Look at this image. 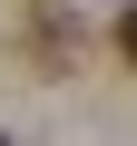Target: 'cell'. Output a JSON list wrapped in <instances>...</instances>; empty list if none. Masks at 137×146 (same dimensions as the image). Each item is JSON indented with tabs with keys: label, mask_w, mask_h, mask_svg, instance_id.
Here are the masks:
<instances>
[{
	"label": "cell",
	"mask_w": 137,
	"mask_h": 146,
	"mask_svg": "<svg viewBox=\"0 0 137 146\" xmlns=\"http://www.w3.org/2000/svg\"><path fill=\"white\" fill-rule=\"evenodd\" d=\"M118 58L137 68V0H127V10H118Z\"/></svg>",
	"instance_id": "6da1fadb"
}]
</instances>
